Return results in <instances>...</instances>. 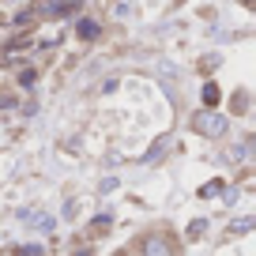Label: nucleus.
Returning <instances> with one entry per match:
<instances>
[{"instance_id":"f257e3e1","label":"nucleus","mask_w":256,"mask_h":256,"mask_svg":"<svg viewBox=\"0 0 256 256\" xmlns=\"http://www.w3.org/2000/svg\"><path fill=\"white\" fill-rule=\"evenodd\" d=\"M192 128L208 140H218V136H226V117L215 110H200V113H192Z\"/></svg>"},{"instance_id":"f03ea898","label":"nucleus","mask_w":256,"mask_h":256,"mask_svg":"<svg viewBox=\"0 0 256 256\" xmlns=\"http://www.w3.org/2000/svg\"><path fill=\"white\" fill-rule=\"evenodd\" d=\"M140 252L144 256H174V248H170V241L162 238V234H151V238L140 245Z\"/></svg>"},{"instance_id":"7ed1b4c3","label":"nucleus","mask_w":256,"mask_h":256,"mask_svg":"<svg viewBox=\"0 0 256 256\" xmlns=\"http://www.w3.org/2000/svg\"><path fill=\"white\" fill-rule=\"evenodd\" d=\"M76 30H80V38H87V42L98 38V23H94V19H80V23H76Z\"/></svg>"},{"instance_id":"20e7f679","label":"nucleus","mask_w":256,"mask_h":256,"mask_svg":"<svg viewBox=\"0 0 256 256\" xmlns=\"http://www.w3.org/2000/svg\"><path fill=\"white\" fill-rule=\"evenodd\" d=\"M218 98H222V90H218L215 83H204V102H208V106H215Z\"/></svg>"},{"instance_id":"39448f33","label":"nucleus","mask_w":256,"mask_h":256,"mask_svg":"<svg viewBox=\"0 0 256 256\" xmlns=\"http://www.w3.org/2000/svg\"><path fill=\"white\" fill-rule=\"evenodd\" d=\"M204 230H208V222H204V218H196V222H192V226H188V238H200V234H204Z\"/></svg>"},{"instance_id":"423d86ee","label":"nucleus","mask_w":256,"mask_h":256,"mask_svg":"<svg viewBox=\"0 0 256 256\" xmlns=\"http://www.w3.org/2000/svg\"><path fill=\"white\" fill-rule=\"evenodd\" d=\"M8 106H16V94H12V90H0V110H8Z\"/></svg>"},{"instance_id":"0eeeda50","label":"nucleus","mask_w":256,"mask_h":256,"mask_svg":"<svg viewBox=\"0 0 256 256\" xmlns=\"http://www.w3.org/2000/svg\"><path fill=\"white\" fill-rule=\"evenodd\" d=\"M234 110L245 113V110H248V98H245V94H238V98H234Z\"/></svg>"},{"instance_id":"6e6552de","label":"nucleus","mask_w":256,"mask_h":256,"mask_svg":"<svg viewBox=\"0 0 256 256\" xmlns=\"http://www.w3.org/2000/svg\"><path fill=\"white\" fill-rule=\"evenodd\" d=\"M23 256H42V245H26V248H23Z\"/></svg>"},{"instance_id":"1a4fd4ad","label":"nucleus","mask_w":256,"mask_h":256,"mask_svg":"<svg viewBox=\"0 0 256 256\" xmlns=\"http://www.w3.org/2000/svg\"><path fill=\"white\" fill-rule=\"evenodd\" d=\"M241 4H245V8H252V0H241Z\"/></svg>"}]
</instances>
